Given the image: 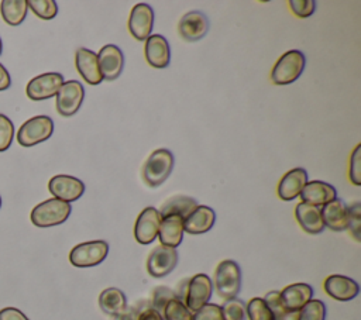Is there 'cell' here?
Returning <instances> with one entry per match:
<instances>
[{
	"label": "cell",
	"mask_w": 361,
	"mask_h": 320,
	"mask_svg": "<svg viewBox=\"0 0 361 320\" xmlns=\"http://www.w3.org/2000/svg\"><path fill=\"white\" fill-rule=\"evenodd\" d=\"M295 217L299 226L309 234H320L324 230L320 209L307 203H298L295 209Z\"/></svg>",
	"instance_id": "cell-25"
},
{
	"label": "cell",
	"mask_w": 361,
	"mask_h": 320,
	"mask_svg": "<svg viewBox=\"0 0 361 320\" xmlns=\"http://www.w3.org/2000/svg\"><path fill=\"white\" fill-rule=\"evenodd\" d=\"M144 54L147 62L157 69L166 68L171 61V49L166 38L159 34H152L145 39Z\"/></svg>",
	"instance_id": "cell-17"
},
{
	"label": "cell",
	"mask_w": 361,
	"mask_h": 320,
	"mask_svg": "<svg viewBox=\"0 0 361 320\" xmlns=\"http://www.w3.org/2000/svg\"><path fill=\"white\" fill-rule=\"evenodd\" d=\"M289 7L296 17L306 18L314 13L316 3L313 0H290Z\"/></svg>",
	"instance_id": "cell-40"
},
{
	"label": "cell",
	"mask_w": 361,
	"mask_h": 320,
	"mask_svg": "<svg viewBox=\"0 0 361 320\" xmlns=\"http://www.w3.org/2000/svg\"><path fill=\"white\" fill-rule=\"evenodd\" d=\"M307 183V172L303 168H293L288 171L279 180L276 192L279 199L289 202L296 199L305 185Z\"/></svg>",
	"instance_id": "cell-20"
},
{
	"label": "cell",
	"mask_w": 361,
	"mask_h": 320,
	"mask_svg": "<svg viewBox=\"0 0 361 320\" xmlns=\"http://www.w3.org/2000/svg\"><path fill=\"white\" fill-rule=\"evenodd\" d=\"M0 207H1V197H0Z\"/></svg>",
	"instance_id": "cell-46"
},
{
	"label": "cell",
	"mask_w": 361,
	"mask_h": 320,
	"mask_svg": "<svg viewBox=\"0 0 361 320\" xmlns=\"http://www.w3.org/2000/svg\"><path fill=\"white\" fill-rule=\"evenodd\" d=\"M178 258V251L175 248L158 245L148 255L147 271L154 278H164L175 269Z\"/></svg>",
	"instance_id": "cell-10"
},
{
	"label": "cell",
	"mask_w": 361,
	"mask_h": 320,
	"mask_svg": "<svg viewBox=\"0 0 361 320\" xmlns=\"http://www.w3.org/2000/svg\"><path fill=\"white\" fill-rule=\"evenodd\" d=\"M192 320H223L221 307L216 303H206L193 312Z\"/></svg>",
	"instance_id": "cell-38"
},
{
	"label": "cell",
	"mask_w": 361,
	"mask_h": 320,
	"mask_svg": "<svg viewBox=\"0 0 361 320\" xmlns=\"http://www.w3.org/2000/svg\"><path fill=\"white\" fill-rule=\"evenodd\" d=\"M178 30L183 39L190 42L199 41L209 31V20L202 11L193 10L183 14L178 24Z\"/></svg>",
	"instance_id": "cell-16"
},
{
	"label": "cell",
	"mask_w": 361,
	"mask_h": 320,
	"mask_svg": "<svg viewBox=\"0 0 361 320\" xmlns=\"http://www.w3.org/2000/svg\"><path fill=\"white\" fill-rule=\"evenodd\" d=\"M323 288L330 297L338 302L353 300L360 292V286L354 279L344 275H338V273L327 276L324 279Z\"/></svg>",
	"instance_id": "cell-15"
},
{
	"label": "cell",
	"mask_w": 361,
	"mask_h": 320,
	"mask_svg": "<svg viewBox=\"0 0 361 320\" xmlns=\"http://www.w3.org/2000/svg\"><path fill=\"white\" fill-rule=\"evenodd\" d=\"M99 306L104 313L118 317L127 309V297L118 288H107L99 296Z\"/></svg>",
	"instance_id": "cell-26"
},
{
	"label": "cell",
	"mask_w": 361,
	"mask_h": 320,
	"mask_svg": "<svg viewBox=\"0 0 361 320\" xmlns=\"http://www.w3.org/2000/svg\"><path fill=\"white\" fill-rule=\"evenodd\" d=\"M176 297V292L166 286H158L152 292V300H151V307H154L157 312L162 313L164 306L166 304L168 300Z\"/></svg>",
	"instance_id": "cell-36"
},
{
	"label": "cell",
	"mask_w": 361,
	"mask_h": 320,
	"mask_svg": "<svg viewBox=\"0 0 361 320\" xmlns=\"http://www.w3.org/2000/svg\"><path fill=\"white\" fill-rule=\"evenodd\" d=\"M298 320H326V304L319 299L309 300L299 312Z\"/></svg>",
	"instance_id": "cell-31"
},
{
	"label": "cell",
	"mask_w": 361,
	"mask_h": 320,
	"mask_svg": "<svg viewBox=\"0 0 361 320\" xmlns=\"http://www.w3.org/2000/svg\"><path fill=\"white\" fill-rule=\"evenodd\" d=\"M245 314L248 320H275L262 297H252L248 304H245Z\"/></svg>",
	"instance_id": "cell-30"
},
{
	"label": "cell",
	"mask_w": 361,
	"mask_h": 320,
	"mask_svg": "<svg viewBox=\"0 0 361 320\" xmlns=\"http://www.w3.org/2000/svg\"><path fill=\"white\" fill-rule=\"evenodd\" d=\"M196 206H197V202L193 197L173 196L169 200H166L158 211H159L161 217L168 216V214H178L185 219Z\"/></svg>",
	"instance_id": "cell-28"
},
{
	"label": "cell",
	"mask_w": 361,
	"mask_h": 320,
	"mask_svg": "<svg viewBox=\"0 0 361 320\" xmlns=\"http://www.w3.org/2000/svg\"><path fill=\"white\" fill-rule=\"evenodd\" d=\"M48 190L55 199L71 203L85 193V183L71 175H55L48 182Z\"/></svg>",
	"instance_id": "cell-12"
},
{
	"label": "cell",
	"mask_w": 361,
	"mask_h": 320,
	"mask_svg": "<svg viewBox=\"0 0 361 320\" xmlns=\"http://www.w3.org/2000/svg\"><path fill=\"white\" fill-rule=\"evenodd\" d=\"M213 293V282L206 273H196L188 279L183 303L190 312H196L203 304L209 303Z\"/></svg>",
	"instance_id": "cell-8"
},
{
	"label": "cell",
	"mask_w": 361,
	"mask_h": 320,
	"mask_svg": "<svg viewBox=\"0 0 361 320\" xmlns=\"http://www.w3.org/2000/svg\"><path fill=\"white\" fill-rule=\"evenodd\" d=\"M72 211L71 203L59 199H47L31 210V223L37 227H52L68 220Z\"/></svg>",
	"instance_id": "cell-3"
},
{
	"label": "cell",
	"mask_w": 361,
	"mask_h": 320,
	"mask_svg": "<svg viewBox=\"0 0 361 320\" xmlns=\"http://www.w3.org/2000/svg\"><path fill=\"white\" fill-rule=\"evenodd\" d=\"M324 227L333 231H344L348 228V206L338 197L326 203L320 209Z\"/></svg>",
	"instance_id": "cell-19"
},
{
	"label": "cell",
	"mask_w": 361,
	"mask_h": 320,
	"mask_svg": "<svg viewBox=\"0 0 361 320\" xmlns=\"http://www.w3.org/2000/svg\"><path fill=\"white\" fill-rule=\"evenodd\" d=\"M109 254V244L104 240L86 241L75 245L69 252V262L78 268H90L102 264Z\"/></svg>",
	"instance_id": "cell-5"
},
{
	"label": "cell",
	"mask_w": 361,
	"mask_h": 320,
	"mask_svg": "<svg viewBox=\"0 0 361 320\" xmlns=\"http://www.w3.org/2000/svg\"><path fill=\"white\" fill-rule=\"evenodd\" d=\"M54 133V121L48 116H35L27 120L17 131V142L21 147H32L48 140Z\"/></svg>",
	"instance_id": "cell-6"
},
{
	"label": "cell",
	"mask_w": 361,
	"mask_h": 320,
	"mask_svg": "<svg viewBox=\"0 0 361 320\" xmlns=\"http://www.w3.org/2000/svg\"><path fill=\"white\" fill-rule=\"evenodd\" d=\"M161 214L158 209L148 206L138 214L134 224V237L137 242L147 245L151 244L158 237V230L161 224Z\"/></svg>",
	"instance_id": "cell-11"
},
{
	"label": "cell",
	"mask_w": 361,
	"mask_h": 320,
	"mask_svg": "<svg viewBox=\"0 0 361 320\" xmlns=\"http://www.w3.org/2000/svg\"><path fill=\"white\" fill-rule=\"evenodd\" d=\"M0 320H30V319L16 307H4L0 310Z\"/></svg>",
	"instance_id": "cell-41"
},
{
	"label": "cell",
	"mask_w": 361,
	"mask_h": 320,
	"mask_svg": "<svg viewBox=\"0 0 361 320\" xmlns=\"http://www.w3.org/2000/svg\"><path fill=\"white\" fill-rule=\"evenodd\" d=\"M361 144H357L355 148L351 152L350 156V169H348V178L350 182L355 186L361 185Z\"/></svg>",
	"instance_id": "cell-35"
},
{
	"label": "cell",
	"mask_w": 361,
	"mask_h": 320,
	"mask_svg": "<svg viewBox=\"0 0 361 320\" xmlns=\"http://www.w3.org/2000/svg\"><path fill=\"white\" fill-rule=\"evenodd\" d=\"M1 52H3V42H1V39H0V55H1Z\"/></svg>",
	"instance_id": "cell-45"
},
{
	"label": "cell",
	"mask_w": 361,
	"mask_h": 320,
	"mask_svg": "<svg viewBox=\"0 0 361 320\" xmlns=\"http://www.w3.org/2000/svg\"><path fill=\"white\" fill-rule=\"evenodd\" d=\"M173 154L166 148L155 149L142 166V179L151 187L162 185L173 169Z\"/></svg>",
	"instance_id": "cell-1"
},
{
	"label": "cell",
	"mask_w": 361,
	"mask_h": 320,
	"mask_svg": "<svg viewBox=\"0 0 361 320\" xmlns=\"http://www.w3.org/2000/svg\"><path fill=\"white\" fill-rule=\"evenodd\" d=\"M83 99H85V89L79 80L63 82L56 93V100H55L56 111L63 117L73 116L80 109Z\"/></svg>",
	"instance_id": "cell-7"
},
{
	"label": "cell",
	"mask_w": 361,
	"mask_h": 320,
	"mask_svg": "<svg viewBox=\"0 0 361 320\" xmlns=\"http://www.w3.org/2000/svg\"><path fill=\"white\" fill-rule=\"evenodd\" d=\"M63 83V76L58 72H47L32 78L27 86L25 93L31 100H45L56 96Z\"/></svg>",
	"instance_id": "cell-9"
},
{
	"label": "cell",
	"mask_w": 361,
	"mask_h": 320,
	"mask_svg": "<svg viewBox=\"0 0 361 320\" xmlns=\"http://www.w3.org/2000/svg\"><path fill=\"white\" fill-rule=\"evenodd\" d=\"M214 286L217 295L224 299L237 297L241 289V269L233 259L221 261L214 271Z\"/></svg>",
	"instance_id": "cell-4"
},
{
	"label": "cell",
	"mask_w": 361,
	"mask_h": 320,
	"mask_svg": "<svg viewBox=\"0 0 361 320\" xmlns=\"http://www.w3.org/2000/svg\"><path fill=\"white\" fill-rule=\"evenodd\" d=\"M10 83H11L10 75H8L7 69L0 63V92L8 89V87H10Z\"/></svg>",
	"instance_id": "cell-43"
},
{
	"label": "cell",
	"mask_w": 361,
	"mask_h": 320,
	"mask_svg": "<svg viewBox=\"0 0 361 320\" xmlns=\"http://www.w3.org/2000/svg\"><path fill=\"white\" fill-rule=\"evenodd\" d=\"M262 299L267 303V306L269 307V310L272 312L275 320H279L286 313V310L283 309L282 300H281V292L279 290H271Z\"/></svg>",
	"instance_id": "cell-39"
},
{
	"label": "cell",
	"mask_w": 361,
	"mask_h": 320,
	"mask_svg": "<svg viewBox=\"0 0 361 320\" xmlns=\"http://www.w3.org/2000/svg\"><path fill=\"white\" fill-rule=\"evenodd\" d=\"M13 137H14V125L11 120L7 116L0 114V152L6 151L11 145Z\"/></svg>",
	"instance_id": "cell-37"
},
{
	"label": "cell",
	"mask_w": 361,
	"mask_h": 320,
	"mask_svg": "<svg viewBox=\"0 0 361 320\" xmlns=\"http://www.w3.org/2000/svg\"><path fill=\"white\" fill-rule=\"evenodd\" d=\"M25 0H3L0 3V13L3 20L10 25H20L27 17Z\"/></svg>",
	"instance_id": "cell-27"
},
{
	"label": "cell",
	"mask_w": 361,
	"mask_h": 320,
	"mask_svg": "<svg viewBox=\"0 0 361 320\" xmlns=\"http://www.w3.org/2000/svg\"><path fill=\"white\" fill-rule=\"evenodd\" d=\"M348 228L355 241H361V204L354 202L348 207Z\"/></svg>",
	"instance_id": "cell-34"
},
{
	"label": "cell",
	"mask_w": 361,
	"mask_h": 320,
	"mask_svg": "<svg viewBox=\"0 0 361 320\" xmlns=\"http://www.w3.org/2000/svg\"><path fill=\"white\" fill-rule=\"evenodd\" d=\"M306 58L305 54L298 49L286 51L274 65L271 70V80L275 85L283 86L293 83L305 70Z\"/></svg>",
	"instance_id": "cell-2"
},
{
	"label": "cell",
	"mask_w": 361,
	"mask_h": 320,
	"mask_svg": "<svg viewBox=\"0 0 361 320\" xmlns=\"http://www.w3.org/2000/svg\"><path fill=\"white\" fill-rule=\"evenodd\" d=\"M313 297V288L309 283H292L281 290V300L286 312H299Z\"/></svg>",
	"instance_id": "cell-21"
},
{
	"label": "cell",
	"mask_w": 361,
	"mask_h": 320,
	"mask_svg": "<svg viewBox=\"0 0 361 320\" xmlns=\"http://www.w3.org/2000/svg\"><path fill=\"white\" fill-rule=\"evenodd\" d=\"M137 320H164L162 314L159 312H157L154 307L151 306H145L141 309V312L138 313Z\"/></svg>",
	"instance_id": "cell-42"
},
{
	"label": "cell",
	"mask_w": 361,
	"mask_h": 320,
	"mask_svg": "<svg viewBox=\"0 0 361 320\" xmlns=\"http://www.w3.org/2000/svg\"><path fill=\"white\" fill-rule=\"evenodd\" d=\"M183 217L178 214H168L161 219L158 238L161 245L176 248L183 240Z\"/></svg>",
	"instance_id": "cell-24"
},
{
	"label": "cell",
	"mask_w": 361,
	"mask_h": 320,
	"mask_svg": "<svg viewBox=\"0 0 361 320\" xmlns=\"http://www.w3.org/2000/svg\"><path fill=\"white\" fill-rule=\"evenodd\" d=\"M97 61L103 79L114 80L121 75L124 68V54L117 45H104L97 54Z\"/></svg>",
	"instance_id": "cell-14"
},
{
	"label": "cell",
	"mask_w": 361,
	"mask_h": 320,
	"mask_svg": "<svg viewBox=\"0 0 361 320\" xmlns=\"http://www.w3.org/2000/svg\"><path fill=\"white\" fill-rule=\"evenodd\" d=\"M75 65L82 79L89 85H99L103 80L100 73L97 54L87 48H79L75 54Z\"/></svg>",
	"instance_id": "cell-18"
},
{
	"label": "cell",
	"mask_w": 361,
	"mask_h": 320,
	"mask_svg": "<svg viewBox=\"0 0 361 320\" xmlns=\"http://www.w3.org/2000/svg\"><path fill=\"white\" fill-rule=\"evenodd\" d=\"M161 314L164 320H192V312L178 297L168 300Z\"/></svg>",
	"instance_id": "cell-29"
},
{
	"label": "cell",
	"mask_w": 361,
	"mask_h": 320,
	"mask_svg": "<svg viewBox=\"0 0 361 320\" xmlns=\"http://www.w3.org/2000/svg\"><path fill=\"white\" fill-rule=\"evenodd\" d=\"M279 320H298V312H295V313L286 312Z\"/></svg>",
	"instance_id": "cell-44"
},
{
	"label": "cell",
	"mask_w": 361,
	"mask_h": 320,
	"mask_svg": "<svg viewBox=\"0 0 361 320\" xmlns=\"http://www.w3.org/2000/svg\"><path fill=\"white\" fill-rule=\"evenodd\" d=\"M27 7L42 20H52L58 13V6L54 0H28Z\"/></svg>",
	"instance_id": "cell-33"
},
{
	"label": "cell",
	"mask_w": 361,
	"mask_h": 320,
	"mask_svg": "<svg viewBox=\"0 0 361 320\" xmlns=\"http://www.w3.org/2000/svg\"><path fill=\"white\" fill-rule=\"evenodd\" d=\"M300 199L303 203L312 206H324L337 197V190L333 185L323 180H307L305 187L300 192Z\"/></svg>",
	"instance_id": "cell-22"
},
{
	"label": "cell",
	"mask_w": 361,
	"mask_h": 320,
	"mask_svg": "<svg viewBox=\"0 0 361 320\" xmlns=\"http://www.w3.org/2000/svg\"><path fill=\"white\" fill-rule=\"evenodd\" d=\"M216 221V213L212 207L197 204L185 219L183 230L189 234H203L207 233Z\"/></svg>",
	"instance_id": "cell-23"
},
{
	"label": "cell",
	"mask_w": 361,
	"mask_h": 320,
	"mask_svg": "<svg viewBox=\"0 0 361 320\" xmlns=\"http://www.w3.org/2000/svg\"><path fill=\"white\" fill-rule=\"evenodd\" d=\"M154 10L147 3H138L131 8L128 17V31L137 41H145L152 31Z\"/></svg>",
	"instance_id": "cell-13"
},
{
	"label": "cell",
	"mask_w": 361,
	"mask_h": 320,
	"mask_svg": "<svg viewBox=\"0 0 361 320\" xmlns=\"http://www.w3.org/2000/svg\"><path fill=\"white\" fill-rule=\"evenodd\" d=\"M223 320H245V303L241 299L233 297L228 300H224V303L220 306Z\"/></svg>",
	"instance_id": "cell-32"
}]
</instances>
